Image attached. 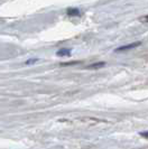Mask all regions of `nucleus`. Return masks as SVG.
Masks as SVG:
<instances>
[{
  "mask_svg": "<svg viewBox=\"0 0 148 149\" xmlns=\"http://www.w3.org/2000/svg\"><path fill=\"white\" fill-rule=\"evenodd\" d=\"M56 55L57 56H70L71 55V49H68V48H62V49H59V52L56 53Z\"/></svg>",
  "mask_w": 148,
  "mask_h": 149,
  "instance_id": "obj_2",
  "label": "nucleus"
},
{
  "mask_svg": "<svg viewBox=\"0 0 148 149\" xmlns=\"http://www.w3.org/2000/svg\"><path fill=\"white\" fill-rule=\"evenodd\" d=\"M104 65H105V63H103V62H101V63H94L92 65H89L88 68H90V70H92V68H100V67H103Z\"/></svg>",
  "mask_w": 148,
  "mask_h": 149,
  "instance_id": "obj_4",
  "label": "nucleus"
},
{
  "mask_svg": "<svg viewBox=\"0 0 148 149\" xmlns=\"http://www.w3.org/2000/svg\"><path fill=\"white\" fill-rule=\"evenodd\" d=\"M141 43L140 42H136V43H133V44H129V45H126V46H121V47H118L117 49H116V52L119 53V52H126V51H129V49H133L135 47H138Z\"/></svg>",
  "mask_w": 148,
  "mask_h": 149,
  "instance_id": "obj_1",
  "label": "nucleus"
},
{
  "mask_svg": "<svg viewBox=\"0 0 148 149\" xmlns=\"http://www.w3.org/2000/svg\"><path fill=\"white\" fill-rule=\"evenodd\" d=\"M37 60H29L27 62V64H31V63H34V62H36Z\"/></svg>",
  "mask_w": 148,
  "mask_h": 149,
  "instance_id": "obj_7",
  "label": "nucleus"
},
{
  "mask_svg": "<svg viewBox=\"0 0 148 149\" xmlns=\"http://www.w3.org/2000/svg\"><path fill=\"white\" fill-rule=\"evenodd\" d=\"M141 137H145V138H148V131H144V132H140Z\"/></svg>",
  "mask_w": 148,
  "mask_h": 149,
  "instance_id": "obj_6",
  "label": "nucleus"
},
{
  "mask_svg": "<svg viewBox=\"0 0 148 149\" xmlns=\"http://www.w3.org/2000/svg\"><path fill=\"white\" fill-rule=\"evenodd\" d=\"M67 15L71 16V17H73V16H79L80 15V10L76 9V8H70V9H67Z\"/></svg>",
  "mask_w": 148,
  "mask_h": 149,
  "instance_id": "obj_3",
  "label": "nucleus"
},
{
  "mask_svg": "<svg viewBox=\"0 0 148 149\" xmlns=\"http://www.w3.org/2000/svg\"><path fill=\"white\" fill-rule=\"evenodd\" d=\"M139 20H140L141 22H148V15L147 16H144V17H141Z\"/></svg>",
  "mask_w": 148,
  "mask_h": 149,
  "instance_id": "obj_5",
  "label": "nucleus"
}]
</instances>
